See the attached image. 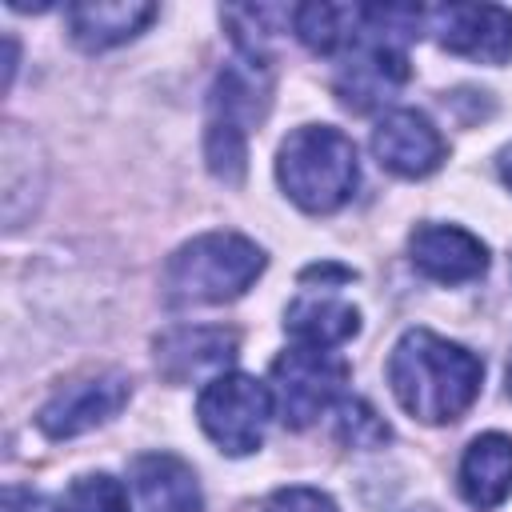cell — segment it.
I'll return each mask as SVG.
<instances>
[{
    "mask_svg": "<svg viewBox=\"0 0 512 512\" xmlns=\"http://www.w3.org/2000/svg\"><path fill=\"white\" fill-rule=\"evenodd\" d=\"M272 412L276 404L268 384L244 372H224L208 380L196 396V420L224 456H252L264 444V428Z\"/></svg>",
    "mask_w": 512,
    "mask_h": 512,
    "instance_id": "4",
    "label": "cell"
},
{
    "mask_svg": "<svg viewBox=\"0 0 512 512\" xmlns=\"http://www.w3.org/2000/svg\"><path fill=\"white\" fill-rule=\"evenodd\" d=\"M292 32L320 56H340L364 32V4H300L292 8Z\"/></svg>",
    "mask_w": 512,
    "mask_h": 512,
    "instance_id": "15",
    "label": "cell"
},
{
    "mask_svg": "<svg viewBox=\"0 0 512 512\" xmlns=\"http://www.w3.org/2000/svg\"><path fill=\"white\" fill-rule=\"evenodd\" d=\"M128 396H132V380L116 368H104V372H92V376H80L56 388L36 412V424L52 440H72V436H84L108 424L128 404Z\"/></svg>",
    "mask_w": 512,
    "mask_h": 512,
    "instance_id": "6",
    "label": "cell"
},
{
    "mask_svg": "<svg viewBox=\"0 0 512 512\" xmlns=\"http://www.w3.org/2000/svg\"><path fill=\"white\" fill-rule=\"evenodd\" d=\"M480 384L484 360L432 328H408L388 352V388L412 420H460L476 404Z\"/></svg>",
    "mask_w": 512,
    "mask_h": 512,
    "instance_id": "1",
    "label": "cell"
},
{
    "mask_svg": "<svg viewBox=\"0 0 512 512\" xmlns=\"http://www.w3.org/2000/svg\"><path fill=\"white\" fill-rule=\"evenodd\" d=\"M264 264L268 256L256 240L240 232H204L168 256L160 288L172 308L228 304L260 280Z\"/></svg>",
    "mask_w": 512,
    "mask_h": 512,
    "instance_id": "2",
    "label": "cell"
},
{
    "mask_svg": "<svg viewBox=\"0 0 512 512\" xmlns=\"http://www.w3.org/2000/svg\"><path fill=\"white\" fill-rule=\"evenodd\" d=\"M436 44L476 64L512 60V8L500 4H444L428 12Z\"/></svg>",
    "mask_w": 512,
    "mask_h": 512,
    "instance_id": "7",
    "label": "cell"
},
{
    "mask_svg": "<svg viewBox=\"0 0 512 512\" xmlns=\"http://www.w3.org/2000/svg\"><path fill=\"white\" fill-rule=\"evenodd\" d=\"M456 488H460L464 504L476 512L500 508L512 496V436L480 432L460 456Z\"/></svg>",
    "mask_w": 512,
    "mask_h": 512,
    "instance_id": "12",
    "label": "cell"
},
{
    "mask_svg": "<svg viewBox=\"0 0 512 512\" xmlns=\"http://www.w3.org/2000/svg\"><path fill=\"white\" fill-rule=\"evenodd\" d=\"M64 512H128V492L116 476L108 472H88L76 476L72 488L64 492Z\"/></svg>",
    "mask_w": 512,
    "mask_h": 512,
    "instance_id": "16",
    "label": "cell"
},
{
    "mask_svg": "<svg viewBox=\"0 0 512 512\" xmlns=\"http://www.w3.org/2000/svg\"><path fill=\"white\" fill-rule=\"evenodd\" d=\"M68 36L84 52H108L132 36H140L156 20V4L148 0H84L64 8Z\"/></svg>",
    "mask_w": 512,
    "mask_h": 512,
    "instance_id": "11",
    "label": "cell"
},
{
    "mask_svg": "<svg viewBox=\"0 0 512 512\" xmlns=\"http://www.w3.org/2000/svg\"><path fill=\"white\" fill-rule=\"evenodd\" d=\"M412 268L436 284H468L488 268V244L460 224H420L408 236Z\"/></svg>",
    "mask_w": 512,
    "mask_h": 512,
    "instance_id": "10",
    "label": "cell"
},
{
    "mask_svg": "<svg viewBox=\"0 0 512 512\" xmlns=\"http://www.w3.org/2000/svg\"><path fill=\"white\" fill-rule=\"evenodd\" d=\"M372 152H376L380 168H388L392 176L420 180V176H432L444 164L448 144H444L440 128L424 112L392 108L372 128Z\"/></svg>",
    "mask_w": 512,
    "mask_h": 512,
    "instance_id": "8",
    "label": "cell"
},
{
    "mask_svg": "<svg viewBox=\"0 0 512 512\" xmlns=\"http://www.w3.org/2000/svg\"><path fill=\"white\" fill-rule=\"evenodd\" d=\"M4 512H64V508L48 504L44 496H36L28 488H8L4 492Z\"/></svg>",
    "mask_w": 512,
    "mask_h": 512,
    "instance_id": "19",
    "label": "cell"
},
{
    "mask_svg": "<svg viewBox=\"0 0 512 512\" xmlns=\"http://www.w3.org/2000/svg\"><path fill=\"white\" fill-rule=\"evenodd\" d=\"M348 360L336 356L332 348H288L272 360V404L276 416L288 428H308L320 412H328L348 384Z\"/></svg>",
    "mask_w": 512,
    "mask_h": 512,
    "instance_id": "5",
    "label": "cell"
},
{
    "mask_svg": "<svg viewBox=\"0 0 512 512\" xmlns=\"http://www.w3.org/2000/svg\"><path fill=\"white\" fill-rule=\"evenodd\" d=\"M284 332L304 348H340L360 332V308L340 296L304 292L284 308Z\"/></svg>",
    "mask_w": 512,
    "mask_h": 512,
    "instance_id": "14",
    "label": "cell"
},
{
    "mask_svg": "<svg viewBox=\"0 0 512 512\" xmlns=\"http://www.w3.org/2000/svg\"><path fill=\"white\" fill-rule=\"evenodd\" d=\"M240 336L232 328H208V324H192V328H172L156 340V372L168 384H196V380H216L228 372V364L236 360Z\"/></svg>",
    "mask_w": 512,
    "mask_h": 512,
    "instance_id": "9",
    "label": "cell"
},
{
    "mask_svg": "<svg viewBox=\"0 0 512 512\" xmlns=\"http://www.w3.org/2000/svg\"><path fill=\"white\" fill-rule=\"evenodd\" d=\"M508 392H512V360H508Z\"/></svg>",
    "mask_w": 512,
    "mask_h": 512,
    "instance_id": "21",
    "label": "cell"
},
{
    "mask_svg": "<svg viewBox=\"0 0 512 512\" xmlns=\"http://www.w3.org/2000/svg\"><path fill=\"white\" fill-rule=\"evenodd\" d=\"M276 180L300 212L328 216L344 208L360 184L356 144L332 124H300L276 152Z\"/></svg>",
    "mask_w": 512,
    "mask_h": 512,
    "instance_id": "3",
    "label": "cell"
},
{
    "mask_svg": "<svg viewBox=\"0 0 512 512\" xmlns=\"http://www.w3.org/2000/svg\"><path fill=\"white\" fill-rule=\"evenodd\" d=\"M496 168H500V180H504V184L512 188V144H508V148L500 152V160H496Z\"/></svg>",
    "mask_w": 512,
    "mask_h": 512,
    "instance_id": "20",
    "label": "cell"
},
{
    "mask_svg": "<svg viewBox=\"0 0 512 512\" xmlns=\"http://www.w3.org/2000/svg\"><path fill=\"white\" fill-rule=\"evenodd\" d=\"M336 436L352 448H376L388 440V424L372 412V404L364 400H340V416H336Z\"/></svg>",
    "mask_w": 512,
    "mask_h": 512,
    "instance_id": "17",
    "label": "cell"
},
{
    "mask_svg": "<svg viewBox=\"0 0 512 512\" xmlns=\"http://www.w3.org/2000/svg\"><path fill=\"white\" fill-rule=\"evenodd\" d=\"M264 512H340L336 500L320 488H308V484H288V488H276L268 500H264Z\"/></svg>",
    "mask_w": 512,
    "mask_h": 512,
    "instance_id": "18",
    "label": "cell"
},
{
    "mask_svg": "<svg viewBox=\"0 0 512 512\" xmlns=\"http://www.w3.org/2000/svg\"><path fill=\"white\" fill-rule=\"evenodd\" d=\"M132 492L140 512H200L204 492L192 472L172 452H144L132 460Z\"/></svg>",
    "mask_w": 512,
    "mask_h": 512,
    "instance_id": "13",
    "label": "cell"
}]
</instances>
